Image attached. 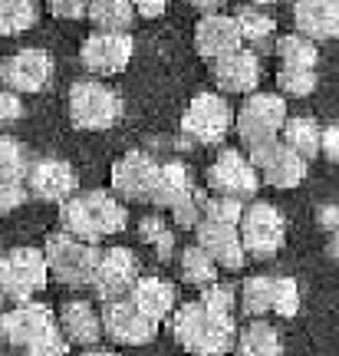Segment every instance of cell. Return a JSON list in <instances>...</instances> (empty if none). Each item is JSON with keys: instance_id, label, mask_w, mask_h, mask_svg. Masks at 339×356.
Masks as SVG:
<instances>
[{"instance_id": "obj_32", "label": "cell", "mask_w": 339, "mask_h": 356, "mask_svg": "<svg viewBox=\"0 0 339 356\" xmlns=\"http://www.w3.org/2000/svg\"><path fill=\"white\" fill-rule=\"evenodd\" d=\"M234 17H238V26L247 43H254L257 50H267V47H270V37H274V30H276L270 13L257 10V7H240Z\"/></svg>"}, {"instance_id": "obj_34", "label": "cell", "mask_w": 339, "mask_h": 356, "mask_svg": "<svg viewBox=\"0 0 339 356\" xmlns=\"http://www.w3.org/2000/svg\"><path fill=\"white\" fill-rule=\"evenodd\" d=\"M30 175V162H26V149L17 139H0V181H26Z\"/></svg>"}, {"instance_id": "obj_47", "label": "cell", "mask_w": 339, "mask_h": 356, "mask_svg": "<svg viewBox=\"0 0 339 356\" xmlns=\"http://www.w3.org/2000/svg\"><path fill=\"white\" fill-rule=\"evenodd\" d=\"M329 254H333V261H339V228L333 231V238H329Z\"/></svg>"}, {"instance_id": "obj_11", "label": "cell", "mask_w": 339, "mask_h": 356, "mask_svg": "<svg viewBox=\"0 0 339 356\" xmlns=\"http://www.w3.org/2000/svg\"><path fill=\"white\" fill-rule=\"evenodd\" d=\"M135 53V43L129 33H115V30H99L89 33L79 47V63L96 76H115L122 73Z\"/></svg>"}, {"instance_id": "obj_41", "label": "cell", "mask_w": 339, "mask_h": 356, "mask_svg": "<svg viewBox=\"0 0 339 356\" xmlns=\"http://www.w3.org/2000/svg\"><path fill=\"white\" fill-rule=\"evenodd\" d=\"M26 188V181H0V211H13L17 204H24L30 195Z\"/></svg>"}, {"instance_id": "obj_15", "label": "cell", "mask_w": 339, "mask_h": 356, "mask_svg": "<svg viewBox=\"0 0 339 356\" xmlns=\"http://www.w3.org/2000/svg\"><path fill=\"white\" fill-rule=\"evenodd\" d=\"M53 327H60V320L53 317V310L47 304H33V300H26V304H17L13 310H7L3 317H0V333H3V340L17 350H26L30 343H37L43 333H50Z\"/></svg>"}, {"instance_id": "obj_37", "label": "cell", "mask_w": 339, "mask_h": 356, "mask_svg": "<svg viewBox=\"0 0 339 356\" xmlns=\"http://www.w3.org/2000/svg\"><path fill=\"white\" fill-rule=\"evenodd\" d=\"M26 356H66L69 353V337L63 333V327H53L50 333H43L37 343H30L24 350Z\"/></svg>"}, {"instance_id": "obj_46", "label": "cell", "mask_w": 339, "mask_h": 356, "mask_svg": "<svg viewBox=\"0 0 339 356\" xmlns=\"http://www.w3.org/2000/svg\"><path fill=\"white\" fill-rule=\"evenodd\" d=\"M320 215H323V218H320V221H323L326 228H333V231L339 228V215H336V208H323Z\"/></svg>"}, {"instance_id": "obj_4", "label": "cell", "mask_w": 339, "mask_h": 356, "mask_svg": "<svg viewBox=\"0 0 339 356\" xmlns=\"http://www.w3.org/2000/svg\"><path fill=\"white\" fill-rule=\"evenodd\" d=\"M50 261L43 248H13L0 261V287L13 304H26L50 284Z\"/></svg>"}, {"instance_id": "obj_1", "label": "cell", "mask_w": 339, "mask_h": 356, "mask_svg": "<svg viewBox=\"0 0 339 356\" xmlns=\"http://www.w3.org/2000/svg\"><path fill=\"white\" fill-rule=\"evenodd\" d=\"M172 337L191 356H227L238 346L240 333L234 314L214 310L204 300H191L172 314Z\"/></svg>"}, {"instance_id": "obj_26", "label": "cell", "mask_w": 339, "mask_h": 356, "mask_svg": "<svg viewBox=\"0 0 339 356\" xmlns=\"http://www.w3.org/2000/svg\"><path fill=\"white\" fill-rule=\"evenodd\" d=\"M217 267L221 264H217L198 241L178 254V274H181V280L191 284V287H211L214 280H217Z\"/></svg>"}, {"instance_id": "obj_13", "label": "cell", "mask_w": 339, "mask_h": 356, "mask_svg": "<svg viewBox=\"0 0 339 356\" xmlns=\"http://www.w3.org/2000/svg\"><path fill=\"white\" fill-rule=\"evenodd\" d=\"M208 185L217 195H234V198H254L261 188V172L251 159H244L238 149L224 152L208 165Z\"/></svg>"}, {"instance_id": "obj_31", "label": "cell", "mask_w": 339, "mask_h": 356, "mask_svg": "<svg viewBox=\"0 0 339 356\" xmlns=\"http://www.w3.org/2000/svg\"><path fill=\"white\" fill-rule=\"evenodd\" d=\"M276 56L283 66H306V70H316V40H310L306 33H287V37L276 40Z\"/></svg>"}, {"instance_id": "obj_2", "label": "cell", "mask_w": 339, "mask_h": 356, "mask_svg": "<svg viewBox=\"0 0 339 356\" xmlns=\"http://www.w3.org/2000/svg\"><path fill=\"white\" fill-rule=\"evenodd\" d=\"M60 221L66 231H73L83 241L99 244L106 238H113L129 225L126 204L115 202L109 191H83L66 198L60 208Z\"/></svg>"}, {"instance_id": "obj_44", "label": "cell", "mask_w": 339, "mask_h": 356, "mask_svg": "<svg viewBox=\"0 0 339 356\" xmlns=\"http://www.w3.org/2000/svg\"><path fill=\"white\" fill-rule=\"evenodd\" d=\"M135 3L138 17H149V20H155V17H162L165 7H168V0H132Z\"/></svg>"}, {"instance_id": "obj_16", "label": "cell", "mask_w": 339, "mask_h": 356, "mask_svg": "<svg viewBox=\"0 0 339 356\" xmlns=\"http://www.w3.org/2000/svg\"><path fill=\"white\" fill-rule=\"evenodd\" d=\"M3 86L17 92H40L53 79V60L47 50H17L0 63Z\"/></svg>"}, {"instance_id": "obj_5", "label": "cell", "mask_w": 339, "mask_h": 356, "mask_svg": "<svg viewBox=\"0 0 339 356\" xmlns=\"http://www.w3.org/2000/svg\"><path fill=\"white\" fill-rule=\"evenodd\" d=\"M122 99L119 92L96 79H79L69 89V122L83 132H102L119 122Z\"/></svg>"}, {"instance_id": "obj_28", "label": "cell", "mask_w": 339, "mask_h": 356, "mask_svg": "<svg viewBox=\"0 0 339 356\" xmlns=\"http://www.w3.org/2000/svg\"><path fill=\"white\" fill-rule=\"evenodd\" d=\"M283 142H287L290 149H297V152L310 162L316 152H323V129L316 126L310 115H293L283 122Z\"/></svg>"}, {"instance_id": "obj_40", "label": "cell", "mask_w": 339, "mask_h": 356, "mask_svg": "<svg viewBox=\"0 0 339 356\" xmlns=\"http://www.w3.org/2000/svg\"><path fill=\"white\" fill-rule=\"evenodd\" d=\"M50 13L60 20H83L89 17V0H47Z\"/></svg>"}, {"instance_id": "obj_14", "label": "cell", "mask_w": 339, "mask_h": 356, "mask_svg": "<svg viewBox=\"0 0 339 356\" xmlns=\"http://www.w3.org/2000/svg\"><path fill=\"white\" fill-rule=\"evenodd\" d=\"M158 172L162 165L149 152H142V149L126 152L113 165V191H119V198H126V202H151Z\"/></svg>"}, {"instance_id": "obj_42", "label": "cell", "mask_w": 339, "mask_h": 356, "mask_svg": "<svg viewBox=\"0 0 339 356\" xmlns=\"http://www.w3.org/2000/svg\"><path fill=\"white\" fill-rule=\"evenodd\" d=\"M0 115H3V122H13V119L24 115V106L17 99V89H3V96H0Z\"/></svg>"}, {"instance_id": "obj_22", "label": "cell", "mask_w": 339, "mask_h": 356, "mask_svg": "<svg viewBox=\"0 0 339 356\" xmlns=\"http://www.w3.org/2000/svg\"><path fill=\"white\" fill-rule=\"evenodd\" d=\"M198 195V188H195V181H191V172L181 162H165L162 172H158V181H155V191H151V204L162 211V208H168V211H175L178 204L191 202Z\"/></svg>"}, {"instance_id": "obj_39", "label": "cell", "mask_w": 339, "mask_h": 356, "mask_svg": "<svg viewBox=\"0 0 339 356\" xmlns=\"http://www.w3.org/2000/svg\"><path fill=\"white\" fill-rule=\"evenodd\" d=\"M201 300L214 310H224V314H234V291L224 287V284H211V287H201Z\"/></svg>"}, {"instance_id": "obj_36", "label": "cell", "mask_w": 339, "mask_h": 356, "mask_svg": "<svg viewBox=\"0 0 339 356\" xmlns=\"http://www.w3.org/2000/svg\"><path fill=\"white\" fill-rule=\"evenodd\" d=\"M244 198H234V195H214V198H204V218L211 221H227V225H238L244 221Z\"/></svg>"}, {"instance_id": "obj_20", "label": "cell", "mask_w": 339, "mask_h": 356, "mask_svg": "<svg viewBox=\"0 0 339 356\" xmlns=\"http://www.w3.org/2000/svg\"><path fill=\"white\" fill-rule=\"evenodd\" d=\"M211 73H214V83L224 89V92H244V96H251L254 86L261 83V56L254 50H238V53H231V56L214 60Z\"/></svg>"}, {"instance_id": "obj_27", "label": "cell", "mask_w": 339, "mask_h": 356, "mask_svg": "<svg viewBox=\"0 0 339 356\" xmlns=\"http://www.w3.org/2000/svg\"><path fill=\"white\" fill-rule=\"evenodd\" d=\"M240 307L247 317H267L276 310V277H267V274H257V277H247L244 287H240Z\"/></svg>"}, {"instance_id": "obj_8", "label": "cell", "mask_w": 339, "mask_h": 356, "mask_svg": "<svg viewBox=\"0 0 339 356\" xmlns=\"http://www.w3.org/2000/svg\"><path fill=\"white\" fill-rule=\"evenodd\" d=\"M234 126V109L227 106L224 96L217 92H198L188 102V109L181 115V129L185 136L201 145H214L227 136V129Z\"/></svg>"}, {"instance_id": "obj_25", "label": "cell", "mask_w": 339, "mask_h": 356, "mask_svg": "<svg viewBox=\"0 0 339 356\" xmlns=\"http://www.w3.org/2000/svg\"><path fill=\"white\" fill-rule=\"evenodd\" d=\"M238 356H283V343H280V333L264 323V317H257L254 323H247L238 337L234 346Z\"/></svg>"}, {"instance_id": "obj_43", "label": "cell", "mask_w": 339, "mask_h": 356, "mask_svg": "<svg viewBox=\"0 0 339 356\" xmlns=\"http://www.w3.org/2000/svg\"><path fill=\"white\" fill-rule=\"evenodd\" d=\"M323 155L329 162H339V122L323 129Z\"/></svg>"}, {"instance_id": "obj_38", "label": "cell", "mask_w": 339, "mask_h": 356, "mask_svg": "<svg viewBox=\"0 0 339 356\" xmlns=\"http://www.w3.org/2000/svg\"><path fill=\"white\" fill-rule=\"evenodd\" d=\"M300 310V287L293 277H276V317H297Z\"/></svg>"}, {"instance_id": "obj_23", "label": "cell", "mask_w": 339, "mask_h": 356, "mask_svg": "<svg viewBox=\"0 0 339 356\" xmlns=\"http://www.w3.org/2000/svg\"><path fill=\"white\" fill-rule=\"evenodd\" d=\"M132 304L145 314V317H151L155 323H162L165 317H172L175 314V284H168L165 277H138L135 287H132Z\"/></svg>"}, {"instance_id": "obj_17", "label": "cell", "mask_w": 339, "mask_h": 356, "mask_svg": "<svg viewBox=\"0 0 339 356\" xmlns=\"http://www.w3.org/2000/svg\"><path fill=\"white\" fill-rule=\"evenodd\" d=\"M195 238H198V244H201L204 251L224 267V270H240L244 261H247V248H244V238H240L238 225L201 218V225L195 228Z\"/></svg>"}, {"instance_id": "obj_10", "label": "cell", "mask_w": 339, "mask_h": 356, "mask_svg": "<svg viewBox=\"0 0 339 356\" xmlns=\"http://www.w3.org/2000/svg\"><path fill=\"white\" fill-rule=\"evenodd\" d=\"M251 162L261 178L274 188H297L306 178V159L297 149H290L283 139H267L251 149Z\"/></svg>"}, {"instance_id": "obj_45", "label": "cell", "mask_w": 339, "mask_h": 356, "mask_svg": "<svg viewBox=\"0 0 339 356\" xmlns=\"http://www.w3.org/2000/svg\"><path fill=\"white\" fill-rule=\"evenodd\" d=\"M191 7H198L201 13H221V7H224L227 0H188Z\"/></svg>"}, {"instance_id": "obj_33", "label": "cell", "mask_w": 339, "mask_h": 356, "mask_svg": "<svg viewBox=\"0 0 339 356\" xmlns=\"http://www.w3.org/2000/svg\"><path fill=\"white\" fill-rule=\"evenodd\" d=\"M138 238L151 244V251L158 254V261H168L175 254V234L168 228V221L162 215H145L138 221Z\"/></svg>"}, {"instance_id": "obj_18", "label": "cell", "mask_w": 339, "mask_h": 356, "mask_svg": "<svg viewBox=\"0 0 339 356\" xmlns=\"http://www.w3.org/2000/svg\"><path fill=\"white\" fill-rule=\"evenodd\" d=\"M244 33L238 26V17L227 13H204L198 26H195V50L201 53L204 60H221L231 53L240 50Z\"/></svg>"}, {"instance_id": "obj_12", "label": "cell", "mask_w": 339, "mask_h": 356, "mask_svg": "<svg viewBox=\"0 0 339 356\" xmlns=\"http://www.w3.org/2000/svg\"><path fill=\"white\" fill-rule=\"evenodd\" d=\"M142 277V264L138 254L129 248H106L92 277V291L99 300H115V297H129L135 280Z\"/></svg>"}, {"instance_id": "obj_29", "label": "cell", "mask_w": 339, "mask_h": 356, "mask_svg": "<svg viewBox=\"0 0 339 356\" xmlns=\"http://www.w3.org/2000/svg\"><path fill=\"white\" fill-rule=\"evenodd\" d=\"M135 3L132 0H89V20L99 30H115L126 33L135 17Z\"/></svg>"}, {"instance_id": "obj_49", "label": "cell", "mask_w": 339, "mask_h": 356, "mask_svg": "<svg viewBox=\"0 0 339 356\" xmlns=\"http://www.w3.org/2000/svg\"><path fill=\"white\" fill-rule=\"evenodd\" d=\"M254 3H261V7H264V3H274V0H254Z\"/></svg>"}, {"instance_id": "obj_30", "label": "cell", "mask_w": 339, "mask_h": 356, "mask_svg": "<svg viewBox=\"0 0 339 356\" xmlns=\"http://www.w3.org/2000/svg\"><path fill=\"white\" fill-rule=\"evenodd\" d=\"M37 0H0V33L17 37L37 24Z\"/></svg>"}, {"instance_id": "obj_6", "label": "cell", "mask_w": 339, "mask_h": 356, "mask_svg": "<svg viewBox=\"0 0 339 356\" xmlns=\"http://www.w3.org/2000/svg\"><path fill=\"white\" fill-rule=\"evenodd\" d=\"M283 122H287V102L276 92H251L234 119L238 136L247 149L267 139H276V132H283Z\"/></svg>"}, {"instance_id": "obj_19", "label": "cell", "mask_w": 339, "mask_h": 356, "mask_svg": "<svg viewBox=\"0 0 339 356\" xmlns=\"http://www.w3.org/2000/svg\"><path fill=\"white\" fill-rule=\"evenodd\" d=\"M26 185H30V195H37L40 202H60L63 204L66 198H73L76 175L63 159H40V162L30 165Z\"/></svg>"}, {"instance_id": "obj_35", "label": "cell", "mask_w": 339, "mask_h": 356, "mask_svg": "<svg viewBox=\"0 0 339 356\" xmlns=\"http://www.w3.org/2000/svg\"><path fill=\"white\" fill-rule=\"evenodd\" d=\"M276 86H280L283 96L303 99V96H310L316 89V70H306V66H280Z\"/></svg>"}, {"instance_id": "obj_9", "label": "cell", "mask_w": 339, "mask_h": 356, "mask_svg": "<svg viewBox=\"0 0 339 356\" xmlns=\"http://www.w3.org/2000/svg\"><path fill=\"white\" fill-rule=\"evenodd\" d=\"M102 330L106 337L119 346H145L155 340L158 323L151 317H145L132 297H115V300H102Z\"/></svg>"}, {"instance_id": "obj_48", "label": "cell", "mask_w": 339, "mask_h": 356, "mask_svg": "<svg viewBox=\"0 0 339 356\" xmlns=\"http://www.w3.org/2000/svg\"><path fill=\"white\" fill-rule=\"evenodd\" d=\"M83 356H115V353H113V350H86Z\"/></svg>"}, {"instance_id": "obj_7", "label": "cell", "mask_w": 339, "mask_h": 356, "mask_svg": "<svg viewBox=\"0 0 339 356\" xmlns=\"http://www.w3.org/2000/svg\"><path fill=\"white\" fill-rule=\"evenodd\" d=\"M240 238H244V248L247 254L254 257H274L283 241H287V218L280 208H274L270 202H254L247 211H244V221H240Z\"/></svg>"}, {"instance_id": "obj_21", "label": "cell", "mask_w": 339, "mask_h": 356, "mask_svg": "<svg viewBox=\"0 0 339 356\" xmlns=\"http://www.w3.org/2000/svg\"><path fill=\"white\" fill-rule=\"evenodd\" d=\"M293 24L310 40L339 37V0H293Z\"/></svg>"}, {"instance_id": "obj_24", "label": "cell", "mask_w": 339, "mask_h": 356, "mask_svg": "<svg viewBox=\"0 0 339 356\" xmlns=\"http://www.w3.org/2000/svg\"><path fill=\"white\" fill-rule=\"evenodd\" d=\"M60 327L69 337V343L76 346H96L99 337L106 333L102 330V314H96L89 300H69L60 310Z\"/></svg>"}, {"instance_id": "obj_3", "label": "cell", "mask_w": 339, "mask_h": 356, "mask_svg": "<svg viewBox=\"0 0 339 356\" xmlns=\"http://www.w3.org/2000/svg\"><path fill=\"white\" fill-rule=\"evenodd\" d=\"M47 261H50V274L56 284L63 287H92L96 267H99L102 251L92 241L76 238L73 231H56L43 241Z\"/></svg>"}]
</instances>
